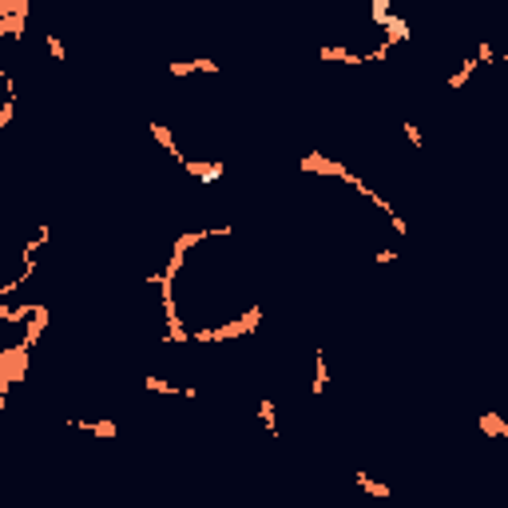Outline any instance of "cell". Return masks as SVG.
Returning a JSON list of instances; mask_svg holds the SVG:
<instances>
[{"mask_svg": "<svg viewBox=\"0 0 508 508\" xmlns=\"http://www.w3.org/2000/svg\"><path fill=\"white\" fill-rule=\"evenodd\" d=\"M302 171H310V175H334V179H342V175L349 171L342 159H326V155H306L302 159Z\"/></svg>", "mask_w": 508, "mask_h": 508, "instance_id": "1", "label": "cell"}, {"mask_svg": "<svg viewBox=\"0 0 508 508\" xmlns=\"http://www.w3.org/2000/svg\"><path fill=\"white\" fill-rule=\"evenodd\" d=\"M354 484H358V488H365V493H370V496H377V500H389V496H393V488H389V484H385V481H373V477H370V472H354Z\"/></svg>", "mask_w": 508, "mask_h": 508, "instance_id": "2", "label": "cell"}, {"mask_svg": "<svg viewBox=\"0 0 508 508\" xmlns=\"http://www.w3.org/2000/svg\"><path fill=\"white\" fill-rule=\"evenodd\" d=\"M477 425H481L488 437H500V441H508V421H505V417H496V413H477Z\"/></svg>", "mask_w": 508, "mask_h": 508, "instance_id": "3", "label": "cell"}, {"mask_svg": "<svg viewBox=\"0 0 508 508\" xmlns=\"http://www.w3.org/2000/svg\"><path fill=\"white\" fill-rule=\"evenodd\" d=\"M75 429H87V433H96V437H103V441H115L119 437V425L115 421H72Z\"/></svg>", "mask_w": 508, "mask_h": 508, "instance_id": "4", "label": "cell"}, {"mask_svg": "<svg viewBox=\"0 0 508 508\" xmlns=\"http://www.w3.org/2000/svg\"><path fill=\"white\" fill-rule=\"evenodd\" d=\"M259 421L266 425V433L270 437H278V405H274L270 397H262L259 401Z\"/></svg>", "mask_w": 508, "mask_h": 508, "instance_id": "5", "label": "cell"}, {"mask_svg": "<svg viewBox=\"0 0 508 508\" xmlns=\"http://www.w3.org/2000/svg\"><path fill=\"white\" fill-rule=\"evenodd\" d=\"M13 112H16V96H4V103H0V127L13 124Z\"/></svg>", "mask_w": 508, "mask_h": 508, "instance_id": "6", "label": "cell"}, {"mask_svg": "<svg viewBox=\"0 0 508 508\" xmlns=\"http://www.w3.org/2000/svg\"><path fill=\"white\" fill-rule=\"evenodd\" d=\"M48 52L64 64V40H60V36H52V32H48Z\"/></svg>", "mask_w": 508, "mask_h": 508, "instance_id": "7", "label": "cell"}, {"mask_svg": "<svg viewBox=\"0 0 508 508\" xmlns=\"http://www.w3.org/2000/svg\"><path fill=\"white\" fill-rule=\"evenodd\" d=\"M405 139H409L413 147H421V131H417L413 124H405Z\"/></svg>", "mask_w": 508, "mask_h": 508, "instance_id": "8", "label": "cell"}]
</instances>
